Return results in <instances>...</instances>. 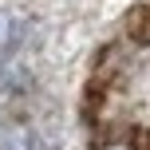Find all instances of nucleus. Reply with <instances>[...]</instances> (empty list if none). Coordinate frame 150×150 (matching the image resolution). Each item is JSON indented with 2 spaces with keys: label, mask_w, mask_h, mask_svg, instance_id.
I'll return each mask as SVG.
<instances>
[{
  "label": "nucleus",
  "mask_w": 150,
  "mask_h": 150,
  "mask_svg": "<svg viewBox=\"0 0 150 150\" xmlns=\"http://www.w3.org/2000/svg\"><path fill=\"white\" fill-rule=\"evenodd\" d=\"M16 36H20V24H16L12 12H0V67H4L8 52L16 47Z\"/></svg>",
  "instance_id": "1"
},
{
  "label": "nucleus",
  "mask_w": 150,
  "mask_h": 150,
  "mask_svg": "<svg viewBox=\"0 0 150 150\" xmlns=\"http://www.w3.org/2000/svg\"><path fill=\"white\" fill-rule=\"evenodd\" d=\"M103 150H134V146H127V142H111V146H103Z\"/></svg>",
  "instance_id": "2"
}]
</instances>
